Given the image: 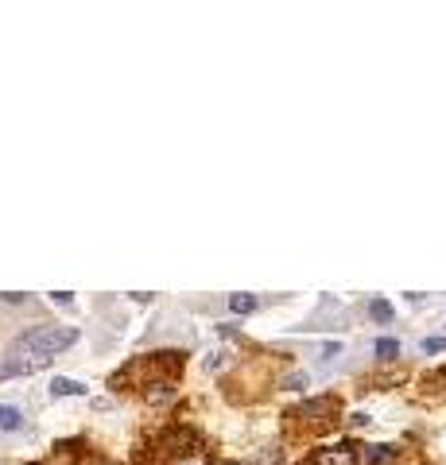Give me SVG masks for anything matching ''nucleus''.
Instances as JSON below:
<instances>
[{
	"label": "nucleus",
	"instance_id": "8",
	"mask_svg": "<svg viewBox=\"0 0 446 465\" xmlns=\"http://www.w3.org/2000/svg\"><path fill=\"white\" fill-rule=\"evenodd\" d=\"M373 353L384 357V361H392V357H400V342H396V337H381V342L373 345Z\"/></svg>",
	"mask_w": 446,
	"mask_h": 465
},
{
	"label": "nucleus",
	"instance_id": "3",
	"mask_svg": "<svg viewBox=\"0 0 446 465\" xmlns=\"http://www.w3.org/2000/svg\"><path fill=\"white\" fill-rule=\"evenodd\" d=\"M322 415H330V419L338 415V400H334V396H326V400H307L299 411H295V419H322Z\"/></svg>",
	"mask_w": 446,
	"mask_h": 465
},
{
	"label": "nucleus",
	"instance_id": "6",
	"mask_svg": "<svg viewBox=\"0 0 446 465\" xmlns=\"http://www.w3.org/2000/svg\"><path fill=\"white\" fill-rule=\"evenodd\" d=\"M51 396L59 400V396H86V384H78V380L70 376H55L51 380Z\"/></svg>",
	"mask_w": 446,
	"mask_h": 465
},
{
	"label": "nucleus",
	"instance_id": "2",
	"mask_svg": "<svg viewBox=\"0 0 446 465\" xmlns=\"http://www.w3.org/2000/svg\"><path fill=\"white\" fill-rule=\"evenodd\" d=\"M47 364H51V357H35V353L20 357V353H8L4 361H0V380H12V376H31V372L47 369Z\"/></svg>",
	"mask_w": 446,
	"mask_h": 465
},
{
	"label": "nucleus",
	"instance_id": "13",
	"mask_svg": "<svg viewBox=\"0 0 446 465\" xmlns=\"http://www.w3.org/2000/svg\"><path fill=\"white\" fill-rule=\"evenodd\" d=\"M51 298H55V303H59V306H70V291H55Z\"/></svg>",
	"mask_w": 446,
	"mask_h": 465
},
{
	"label": "nucleus",
	"instance_id": "16",
	"mask_svg": "<svg viewBox=\"0 0 446 465\" xmlns=\"http://www.w3.org/2000/svg\"><path fill=\"white\" fill-rule=\"evenodd\" d=\"M218 465H237V461H218Z\"/></svg>",
	"mask_w": 446,
	"mask_h": 465
},
{
	"label": "nucleus",
	"instance_id": "5",
	"mask_svg": "<svg viewBox=\"0 0 446 465\" xmlns=\"http://www.w3.org/2000/svg\"><path fill=\"white\" fill-rule=\"evenodd\" d=\"M20 427H23V411H20V407L0 403V430H4V435H12V430H20Z\"/></svg>",
	"mask_w": 446,
	"mask_h": 465
},
{
	"label": "nucleus",
	"instance_id": "11",
	"mask_svg": "<svg viewBox=\"0 0 446 465\" xmlns=\"http://www.w3.org/2000/svg\"><path fill=\"white\" fill-rule=\"evenodd\" d=\"M307 384H311V376H307V372H295V376H287V380H284V388H287V392H303Z\"/></svg>",
	"mask_w": 446,
	"mask_h": 465
},
{
	"label": "nucleus",
	"instance_id": "4",
	"mask_svg": "<svg viewBox=\"0 0 446 465\" xmlns=\"http://www.w3.org/2000/svg\"><path fill=\"white\" fill-rule=\"evenodd\" d=\"M353 461H357V454H353V446H345V442L315 454V465H353Z\"/></svg>",
	"mask_w": 446,
	"mask_h": 465
},
{
	"label": "nucleus",
	"instance_id": "7",
	"mask_svg": "<svg viewBox=\"0 0 446 465\" xmlns=\"http://www.w3.org/2000/svg\"><path fill=\"white\" fill-rule=\"evenodd\" d=\"M392 461H396L392 446H369L365 450V465H392Z\"/></svg>",
	"mask_w": 446,
	"mask_h": 465
},
{
	"label": "nucleus",
	"instance_id": "10",
	"mask_svg": "<svg viewBox=\"0 0 446 465\" xmlns=\"http://www.w3.org/2000/svg\"><path fill=\"white\" fill-rule=\"evenodd\" d=\"M229 306L237 314H252L256 310V295H229Z\"/></svg>",
	"mask_w": 446,
	"mask_h": 465
},
{
	"label": "nucleus",
	"instance_id": "1",
	"mask_svg": "<svg viewBox=\"0 0 446 465\" xmlns=\"http://www.w3.org/2000/svg\"><path fill=\"white\" fill-rule=\"evenodd\" d=\"M78 342L74 326H35L12 342V353H35V357H55Z\"/></svg>",
	"mask_w": 446,
	"mask_h": 465
},
{
	"label": "nucleus",
	"instance_id": "9",
	"mask_svg": "<svg viewBox=\"0 0 446 465\" xmlns=\"http://www.w3.org/2000/svg\"><path fill=\"white\" fill-rule=\"evenodd\" d=\"M369 314H373L377 322H392V303H388V298H373V303H369Z\"/></svg>",
	"mask_w": 446,
	"mask_h": 465
},
{
	"label": "nucleus",
	"instance_id": "15",
	"mask_svg": "<svg viewBox=\"0 0 446 465\" xmlns=\"http://www.w3.org/2000/svg\"><path fill=\"white\" fill-rule=\"evenodd\" d=\"M175 465H202V454H194V458H183V461H175Z\"/></svg>",
	"mask_w": 446,
	"mask_h": 465
},
{
	"label": "nucleus",
	"instance_id": "12",
	"mask_svg": "<svg viewBox=\"0 0 446 465\" xmlns=\"http://www.w3.org/2000/svg\"><path fill=\"white\" fill-rule=\"evenodd\" d=\"M423 353H446V337H423Z\"/></svg>",
	"mask_w": 446,
	"mask_h": 465
},
{
	"label": "nucleus",
	"instance_id": "14",
	"mask_svg": "<svg viewBox=\"0 0 446 465\" xmlns=\"http://www.w3.org/2000/svg\"><path fill=\"white\" fill-rule=\"evenodd\" d=\"M338 353H342V342H330L326 349H322V357H338Z\"/></svg>",
	"mask_w": 446,
	"mask_h": 465
}]
</instances>
